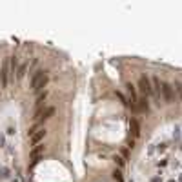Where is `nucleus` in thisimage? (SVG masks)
<instances>
[{
	"mask_svg": "<svg viewBox=\"0 0 182 182\" xmlns=\"http://www.w3.org/2000/svg\"><path fill=\"white\" fill-rule=\"evenodd\" d=\"M13 182H17V180H13Z\"/></svg>",
	"mask_w": 182,
	"mask_h": 182,
	"instance_id": "23",
	"label": "nucleus"
},
{
	"mask_svg": "<svg viewBox=\"0 0 182 182\" xmlns=\"http://www.w3.org/2000/svg\"><path fill=\"white\" fill-rule=\"evenodd\" d=\"M46 153V144H38V146H35L33 149L29 151V157H31V166H35L38 160H40V157Z\"/></svg>",
	"mask_w": 182,
	"mask_h": 182,
	"instance_id": "7",
	"label": "nucleus"
},
{
	"mask_svg": "<svg viewBox=\"0 0 182 182\" xmlns=\"http://www.w3.org/2000/svg\"><path fill=\"white\" fill-rule=\"evenodd\" d=\"M137 87H138V91H140V95H144V97H153V87H151V78L146 75H140L138 77V84H137Z\"/></svg>",
	"mask_w": 182,
	"mask_h": 182,
	"instance_id": "4",
	"label": "nucleus"
},
{
	"mask_svg": "<svg viewBox=\"0 0 182 182\" xmlns=\"http://www.w3.org/2000/svg\"><path fill=\"white\" fill-rule=\"evenodd\" d=\"M160 97H162L164 104H173L175 91H173V86L170 82H164V80H162V84H160Z\"/></svg>",
	"mask_w": 182,
	"mask_h": 182,
	"instance_id": "5",
	"label": "nucleus"
},
{
	"mask_svg": "<svg viewBox=\"0 0 182 182\" xmlns=\"http://www.w3.org/2000/svg\"><path fill=\"white\" fill-rule=\"evenodd\" d=\"M113 179H115L117 182H124V175H122V171H120L118 167H117L115 171H113Z\"/></svg>",
	"mask_w": 182,
	"mask_h": 182,
	"instance_id": "14",
	"label": "nucleus"
},
{
	"mask_svg": "<svg viewBox=\"0 0 182 182\" xmlns=\"http://www.w3.org/2000/svg\"><path fill=\"white\" fill-rule=\"evenodd\" d=\"M9 73L13 77H15V73H17V67H18V57H9Z\"/></svg>",
	"mask_w": 182,
	"mask_h": 182,
	"instance_id": "11",
	"label": "nucleus"
},
{
	"mask_svg": "<svg viewBox=\"0 0 182 182\" xmlns=\"http://www.w3.org/2000/svg\"><path fill=\"white\" fill-rule=\"evenodd\" d=\"M151 182H162V180H160L158 177H153V179H151Z\"/></svg>",
	"mask_w": 182,
	"mask_h": 182,
	"instance_id": "20",
	"label": "nucleus"
},
{
	"mask_svg": "<svg viewBox=\"0 0 182 182\" xmlns=\"http://www.w3.org/2000/svg\"><path fill=\"white\" fill-rule=\"evenodd\" d=\"M129 131H131V137L133 140H137L140 137V124H138V120L137 118H129Z\"/></svg>",
	"mask_w": 182,
	"mask_h": 182,
	"instance_id": "9",
	"label": "nucleus"
},
{
	"mask_svg": "<svg viewBox=\"0 0 182 182\" xmlns=\"http://www.w3.org/2000/svg\"><path fill=\"white\" fill-rule=\"evenodd\" d=\"M175 89H177V93H179V97H180V100H182V80H177V82H175Z\"/></svg>",
	"mask_w": 182,
	"mask_h": 182,
	"instance_id": "16",
	"label": "nucleus"
},
{
	"mask_svg": "<svg viewBox=\"0 0 182 182\" xmlns=\"http://www.w3.org/2000/svg\"><path fill=\"white\" fill-rule=\"evenodd\" d=\"M170 182H175V180H170Z\"/></svg>",
	"mask_w": 182,
	"mask_h": 182,
	"instance_id": "21",
	"label": "nucleus"
},
{
	"mask_svg": "<svg viewBox=\"0 0 182 182\" xmlns=\"http://www.w3.org/2000/svg\"><path fill=\"white\" fill-rule=\"evenodd\" d=\"M113 162L117 164V167H118V170H122V167L126 166V160H124L122 157H120V155H113Z\"/></svg>",
	"mask_w": 182,
	"mask_h": 182,
	"instance_id": "12",
	"label": "nucleus"
},
{
	"mask_svg": "<svg viewBox=\"0 0 182 182\" xmlns=\"http://www.w3.org/2000/svg\"><path fill=\"white\" fill-rule=\"evenodd\" d=\"M0 173H2V177H4V179H6V177H9V175H8L9 170H8V167H2V170H0Z\"/></svg>",
	"mask_w": 182,
	"mask_h": 182,
	"instance_id": "18",
	"label": "nucleus"
},
{
	"mask_svg": "<svg viewBox=\"0 0 182 182\" xmlns=\"http://www.w3.org/2000/svg\"><path fill=\"white\" fill-rule=\"evenodd\" d=\"M55 107L53 106H42V107H38V109L35 111V115H33V124H42L44 126V122L46 120H49L53 115H55Z\"/></svg>",
	"mask_w": 182,
	"mask_h": 182,
	"instance_id": "3",
	"label": "nucleus"
},
{
	"mask_svg": "<svg viewBox=\"0 0 182 182\" xmlns=\"http://www.w3.org/2000/svg\"><path fill=\"white\" fill-rule=\"evenodd\" d=\"M0 84H2V87L9 86V58H6L2 62V69H0Z\"/></svg>",
	"mask_w": 182,
	"mask_h": 182,
	"instance_id": "6",
	"label": "nucleus"
},
{
	"mask_svg": "<svg viewBox=\"0 0 182 182\" xmlns=\"http://www.w3.org/2000/svg\"><path fill=\"white\" fill-rule=\"evenodd\" d=\"M115 95L118 97V100H120V102H122L124 106H127V98H126V97L122 95V93H120V91H115Z\"/></svg>",
	"mask_w": 182,
	"mask_h": 182,
	"instance_id": "17",
	"label": "nucleus"
},
{
	"mask_svg": "<svg viewBox=\"0 0 182 182\" xmlns=\"http://www.w3.org/2000/svg\"><path fill=\"white\" fill-rule=\"evenodd\" d=\"M149 98L144 97V95H138L137 98V109L138 111H142V113H149Z\"/></svg>",
	"mask_w": 182,
	"mask_h": 182,
	"instance_id": "8",
	"label": "nucleus"
},
{
	"mask_svg": "<svg viewBox=\"0 0 182 182\" xmlns=\"http://www.w3.org/2000/svg\"><path fill=\"white\" fill-rule=\"evenodd\" d=\"M46 135H48V129H46V126L42 124H33L28 131V137H29V144L33 146H38L40 140L46 138Z\"/></svg>",
	"mask_w": 182,
	"mask_h": 182,
	"instance_id": "2",
	"label": "nucleus"
},
{
	"mask_svg": "<svg viewBox=\"0 0 182 182\" xmlns=\"http://www.w3.org/2000/svg\"><path fill=\"white\" fill-rule=\"evenodd\" d=\"M166 147H167V144H160L158 146V151H166Z\"/></svg>",
	"mask_w": 182,
	"mask_h": 182,
	"instance_id": "19",
	"label": "nucleus"
},
{
	"mask_svg": "<svg viewBox=\"0 0 182 182\" xmlns=\"http://www.w3.org/2000/svg\"><path fill=\"white\" fill-rule=\"evenodd\" d=\"M48 97H49V91L48 89H44V91H40L38 95H37V100H35V104L38 106V107H42V106H46V100H48Z\"/></svg>",
	"mask_w": 182,
	"mask_h": 182,
	"instance_id": "10",
	"label": "nucleus"
},
{
	"mask_svg": "<svg viewBox=\"0 0 182 182\" xmlns=\"http://www.w3.org/2000/svg\"><path fill=\"white\" fill-rule=\"evenodd\" d=\"M28 67H29V66L26 64V62H24V64H20V67L17 69V78H22V77L26 75V71H28Z\"/></svg>",
	"mask_w": 182,
	"mask_h": 182,
	"instance_id": "13",
	"label": "nucleus"
},
{
	"mask_svg": "<svg viewBox=\"0 0 182 182\" xmlns=\"http://www.w3.org/2000/svg\"><path fill=\"white\" fill-rule=\"evenodd\" d=\"M48 82H49L48 71L46 69H37L35 73H33V77H31V91H35V93L44 91Z\"/></svg>",
	"mask_w": 182,
	"mask_h": 182,
	"instance_id": "1",
	"label": "nucleus"
},
{
	"mask_svg": "<svg viewBox=\"0 0 182 182\" xmlns=\"http://www.w3.org/2000/svg\"><path fill=\"white\" fill-rule=\"evenodd\" d=\"M180 182H182V177H180Z\"/></svg>",
	"mask_w": 182,
	"mask_h": 182,
	"instance_id": "22",
	"label": "nucleus"
},
{
	"mask_svg": "<svg viewBox=\"0 0 182 182\" xmlns=\"http://www.w3.org/2000/svg\"><path fill=\"white\" fill-rule=\"evenodd\" d=\"M120 157H122L124 160H127V158H129V147H122V149H120Z\"/></svg>",
	"mask_w": 182,
	"mask_h": 182,
	"instance_id": "15",
	"label": "nucleus"
}]
</instances>
